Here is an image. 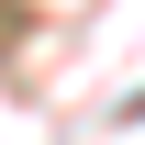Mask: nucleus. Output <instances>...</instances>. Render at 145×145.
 Listing matches in <instances>:
<instances>
[{"instance_id":"nucleus-1","label":"nucleus","mask_w":145,"mask_h":145,"mask_svg":"<svg viewBox=\"0 0 145 145\" xmlns=\"http://www.w3.org/2000/svg\"><path fill=\"white\" fill-rule=\"evenodd\" d=\"M134 112H145V101H134Z\"/></svg>"}]
</instances>
